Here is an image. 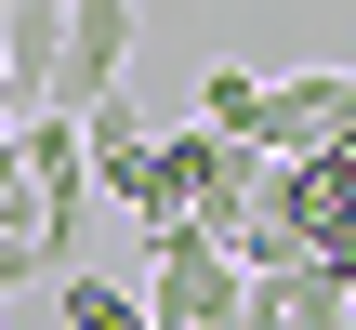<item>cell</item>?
Segmentation results:
<instances>
[{"mask_svg": "<svg viewBox=\"0 0 356 330\" xmlns=\"http://www.w3.org/2000/svg\"><path fill=\"white\" fill-rule=\"evenodd\" d=\"M251 317V265L211 251L198 225H145V330H238Z\"/></svg>", "mask_w": 356, "mask_h": 330, "instance_id": "obj_1", "label": "cell"}, {"mask_svg": "<svg viewBox=\"0 0 356 330\" xmlns=\"http://www.w3.org/2000/svg\"><path fill=\"white\" fill-rule=\"evenodd\" d=\"M330 146H356V66H291V79H264L251 159L291 172V159H330Z\"/></svg>", "mask_w": 356, "mask_h": 330, "instance_id": "obj_2", "label": "cell"}, {"mask_svg": "<svg viewBox=\"0 0 356 330\" xmlns=\"http://www.w3.org/2000/svg\"><path fill=\"white\" fill-rule=\"evenodd\" d=\"M13 172H26V238L66 265V238H79V212H92V146H79V119H13Z\"/></svg>", "mask_w": 356, "mask_h": 330, "instance_id": "obj_3", "label": "cell"}, {"mask_svg": "<svg viewBox=\"0 0 356 330\" xmlns=\"http://www.w3.org/2000/svg\"><path fill=\"white\" fill-rule=\"evenodd\" d=\"M79 146H92V198H119L132 225H159V132H145V106L106 93V106L79 119Z\"/></svg>", "mask_w": 356, "mask_h": 330, "instance_id": "obj_4", "label": "cell"}, {"mask_svg": "<svg viewBox=\"0 0 356 330\" xmlns=\"http://www.w3.org/2000/svg\"><path fill=\"white\" fill-rule=\"evenodd\" d=\"M132 66V0H66V66H53V119H92Z\"/></svg>", "mask_w": 356, "mask_h": 330, "instance_id": "obj_5", "label": "cell"}, {"mask_svg": "<svg viewBox=\"0 0 356 330\" xmlns=\"http://www.w3.org/2000/svg\"><path fill=\"white\" fill-rule=\"evenodd\" d=\"M53 66H66V0H13L0 13V93H13V119L53 106Z\"/></svg>", "mask_w": 356, "mask_h": 330, "instance_id": "obj_6", "label": "cell"}, {"mask_svg": "<svg viewBox=\"0 0 356 330\" xmlns=\"http://www.w3.org/2000/svg\"><path fill=\"white\" fill-rule=\"evenodd\" d=\"M264 291H277L291 330H356V278L343 265H291V278H264Z\"/></svg>", "mask_w": 356, "mask_h": 330, "instance_id": "obj_7", "label": "cell"}, {"mask_svg": "<svg viewBox=\"0 0 356 330\" xmlns=\"http://www.w3.org/2000/svg\"><path fill=\"white\" fill-rule=\"evenodd\" d=\"M53 304H66V330H145V291L132 278H92V265H66Z\"/></svg>", "mask_w": 356, "mask_h": 330, "instance_id": "obj_8", "label": "cell"}, {"mask_svg": "<svg viewBox=\"0 0 356 330\" xmlns=\"http://www.w3.org/2000/svg\"><path fill=\"white\" fill-rule=\"evenodd\" d=\"M251 119H264V79H251V66H211V79H198V132L251 146Z\"/></svg>", "mask_w": 356, "mask_h": 330, "instance_id": "obj_9", "label": "cell"}, {"mask_svg": "<svg viewBox=\"0 0 356 330\" xmlns=\"http://www.w3.org/2000/svg\"><path fill=\"white\" fill-rule=\"evenodd\" d=\"M40 265H53L40 238H0V304H13V291H40Z\"/></svg>", "mask_w": 356, "mask_h": 330, "instance_id": "obj_10", "label": "cell"}, {"mask_svg": "<svg viewBox=\"0 0 356 330\" xmlns=\"http://www.w3.org/2000/svg\"><path fill=\"white\" fill-rule=\"evenodd\" d=\"M0 13H13V0H0Z\"/></svg>", "mask_w": 356, "mask_h": 330, "instance_id": "obj_11", "label": "cell"}]
</instances>
